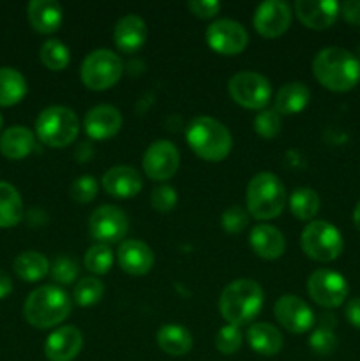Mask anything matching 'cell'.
I'll use <instances>...</instances> for the list:
<instances>
[{"label": "cell", "mask_w": 360, "mask_h": 361, "mask_svg": "<svg viewBox=\"0 0 360 361\" xmlns=\"http://www.w3.org/2000/svg\"><path fill=\"white\" fill-rule=\"evenodd\" d=\"M318 83L332 92H348L360 81V60L344 48H323L313 60Z\"/></svg>", "instance_id": "cell-1"}, {"label": "cell", "mask_w": 360, "mask_h": 361, "mask_svg": "<svg viewBox=\"0 0 360 361\" xmlns=\"http://www.w3.org/2000/svg\"><path fill=\"white\" fill-rule=\"evenodd\" d=\"M263 289L253 279H236L222 289L219 296V312L233 326L251 323L263 307Z\"/></svg>", "instance_id": "cell-2"}, {"label": "cell", "mask_w": 360, "mask_h": 361, "mask_svg": "<svg viewBox=\"0 0 360 361\" xmlns=\"http://www.w3.org/2000/svg\"><path fill=\"white\" fill-rule=\"evenodd\" d=\"M186 140L191 150L203 161H224L233 147L228 127L212 116H196L189 122Z\"/></svg>", "instance_id": "cell-3"}, {"label": "cell", "mask_w": 360, "mask_h": 361, "mask_svg": "<svg viewBox=\"0 0 360 361\" xmlns=\"http://www.w3.org/2000/svg\"><path fill=\"white\" fill-rule=\"evenodd\" d=\"M71 314V298L59 286H41L25 300L23 316L34 328L46 330L64 323Z\"/></svg>", "instance_id": "cell-4"}, {"label": "cell", "mask_w": 360, "mask_h": 361, "mask_svg": "<svg viewBox=\"0 0 360 361\" xmlns=\"http://www.w3.org/2000/svg\"><path fill=\"white\" fill-rule=\"evenodd\" d=\"M286 190L279 176L261 171L249 180L246 189V210L256 221H270L281 215L286 204Z\"/></svg>", "instance_id": "cell-5"}, {"label": "cell", "mask_w": 360, "mask_h": 361, "mask_svg": "<svg viewBox=\"0 0 360 361\" xmlns=\"http://www.w3.org/2000/svg\"><path fill=\"white\" fill-rule=\"evenodd\" d=\"M80 133L76 113L66 106H49L39 113L35 120V134L44 145L64 148L73 143Z\"/></svg>", "instance_id": "cell-6"}, {"label": "cell", "mask_w": 360, "mask_h": 361, "mask_svg": "<svg viewBox=\"0 0 360 361\" xmlns=\"http://www.w3.org/2000/svg\"><path fill=\"white\" fill-rule=\"evenodd\" d=\"M124 74V62L112 49L99 48L88 53L80 67V78L90 90H108L119 83Z\"/></svg>", "instance_id": "cell-7"}, {"label": "cell", "mask_w": 360, "mask_h": 361, "mask_svg": "<svg viewBox=\"0 0 360 361\" xmlns=\"http://www.w3.org/2000/svg\"><path fill=\"white\" fill-rule=\"evenodd\" d=\"M300 247L307 257L320 263H330L342 252V235L327 221H311L300 235Z\"/></svg>", "instance_id": "cell-8"}, {"label": "cell", "mask_w": 360, "mask_h": 361, "mask_svg": "<svg viewBox=\"0 0 360 361\" xmlns=\"http://www.w3.org/2000/svg\"><path fill=\"white\" fill-rule=\"evenodd\" d=\"M229 97L247 109L267 108L272 99V85L263 74L254 71H240L233 74L228 81Z\"/></svg>", "instance_id": "cell-9"}, {"label": "cell", "mask_w": 360, "mask_h": 361, "mask_svg": "<svg viewBox=\"0 0 360 361\" xmlns=\"http://www.w3.org/2000/svg\"><path fill=\"white\" fill-rule=\"evenodd\" d=\"M307 293L313 302L323 309H337L348 298L349 288L341 274L321 268L307 279Z\"/></svg>", "instance_id": "cell-10"}, {"label": "cell", "mask_w": 360, "mask_h": 361, "mask_svg": "<svg viewBox=\"0 0 360 361\" xmlns=\"http://www.w3.org/2000/svg\"><path fill=\"white\" fill-rule=\"evenodd\" d=\"M88 231L97 243L120 242L129 231V217L115 204H101L88 219Z\"/></svg>", "instance_id": "cell-11"}, {"label": "cell", "mask_w": 360, "mask_h": 361, "mask_svg": "<svg viewBox=\"0 0 360 361\" xmlns=\"http://www.w3.org/2000/svg\"><path fill=\"white\" fill-rule=\"evenodd\" d=\"M205 39L207 44L221 55H239L249 42V35L244 25L228 18L212 21L205 32Z\"/></svg>", "instance_id": "cell-12"}, {"label": "cell", "mask_w": 360, "mask_h": 361, "mask_svg": "<svg viewBox=\"0 0 360 361\" xmlns=\"http://www.w3.org/2000/svg\"><path fill=\"white\" fill-rule=\"evenodd\" d=\"M141 164H143V171L148 178L155 180V182H166L179 171L180 152L172 141L157 140L148 145Z\"/></svg>", "instance_id": "cell-13"}, {"label": "cell", "mask_w": 360, "mask_h": 361, "mask_svg": "<svg viewBox=\"0 0 360 361\" xmlns=\"http://www.w3.org/2000/svg\"><path fill=\"white\" fill-rule=\"evenodd\" d=\"M277 323L289 334L302 335L314 326L313 309L295 295H282L274 305Z\"/></svg>", "instance_id": "cell-14"}, {"label": "cell", "mask_w": 360, "mask_h": 361, "mask_svg": "<svg viewBox=\"0 0 360 361\" xmlns=\"http://www.w3.org/2000/svg\"><path fill=\"white\" fill-rule=\"evenodd\" d=\"M292 23V7L282 0H265L256 7L253 25L260 35L275 39L284 34Z\"/></svg>", "instance_id": "cell-15"}, {"label": "cell", "mask_w": 360, "mask_h": 361, "mask_svg": "<svg viewBox=\"0 0 360 361\" xmlns=\"http://www.w3.org/2000/svg\"><path fill=\"white\" fill-rule=\"evenodd\" d=\"M122 113L112 104L94 106L87 111L83 118L85 133L95 141L109 140L122 129Z\"/></svg>", "instance_id": "cell-16"}, {"label": "cell", "mask_w": 360, "mask_h": 361, "mask_svg": "<svg viewBox=\"0 0 360 361\" xmlns=\"http://www.w3.org/2000/svg\"><path fill=\"white\" fill-rule=\"evenodd\" d=\"M293 9L306 27L325 30L337 21L341 4L335 0H296Z\"/></svg>", "instance_id": "cell-17"}, {"label": "cell", "mask_w": 360, "mask_h": 361, "mask_svg": "<svg viewBox=\"0 0 360 361\" xmlns=\"http://www.w3.org/2000/svg\"><path fill=\"white\" fill-rule=\"evenodd\" d=\"M102 189L116 200H131L143 187V180L133 166H113L102 175Z\"/></svg>", "instance_id": "cell-18"}, {"label": "cell", "mask_w": 360, "mask_h": 361, "mask_svg": "<svg viewBox=\"0 0 360 361\" xmlns=\"http://www.w3.org/2000/svg\"><path fill=\"white\" fill-rule=\"evenodd\" d=\"M83 349V334L76 326H62L49 334L44 355L49 361H73Z\"/></svg>", "instance_id": "cell-19"}, {"label": "cell", "mask_w": 360, "mask_h": 361, "mask_svg": "<svg viewBox=\"0 0 360 361\" xmlns=\"http://www.w3.org/2000/svg\"><path fill=\"white\" fill-rule=\"evenodd\" d=\"M116 259L120 268L129 275H145L154 267V252L141 240H126L120 243Z\"/></svg>", "instance_id": "cell-20"}, {"label": "cell", "mask_w": 360, "mask_h": 361, "mask_svg": "<svg viewBox=\"0 0 360 361\" xmlns=\"http://www.w3.org/2000/svg\"><path fill=\"white\" fill-rule=\"evenodd\" d=\"M147 25L138 14H126L113 28V41L124 53H136L147 41Z\"/></svg>", "instance_id": "cell-21"}, {"label": "cell", "mask_w": 360, "mask_h": 361, "mask_svg": "<svg viewBox=\"0 0 360 361\" xmlns=\"http://www.w3.org/2000/svg\"><path fill=\"white\" fill-rule=\"evenodd\" d=\"M249 245L254 254L263 259H277L284 254L286 240L277 228L270 224H256L249 233Z\"/></svg>", "instance_id": "cell-22"}, {"label": "cell", "mask_w": 360, "mask_h": 361, "mask_svg": "<svg viewBox=\"0 0 360 361\" xmlns=\"http://www.w3.org/2000/svg\"><path fill=\"white\" fill-rule=\"evenodd\" d=\"M28 23L39 34H53L62 25L64 13L56 0H32L27 7Z\"/></svg>", "instance_id": "cell-23"}, {"label": "cell", "mask_w": 360, "mask_h": 361, "mask_svg": "<svg viewBox=\"0 0 360 361\" xmlns=\"http://www.w3.org/2000/svg\"><path fill=\"white\" fill-rule=\"evenodd\" d=\"M246 338L251 349L261 356H275L277 353H281L282 344H284L281 331L270 323L251 324Z\"/></svg>", "instance_id": "cell-24"}, {"label": "cell", "mask_w": 360, "mask_h": 361, "mask_svg": "<svg viewBox=\"0 0 360 361\" xmlns=\"http://www.w3.org/2000/svg\"><path fill=\"white\" fill-rule=\"evenodd\" d=\"M309 97L311 92L307 85H304L302 81H289L277 90L272 108L281 116L296 115L309 104Z\"/></svg>", "instance_id": "cell-25"}, {"label": "cell", "mask_w": 360, "mask_h": 361, "mask_svg": "<svg viewBox=\"0 0 360 361\" xmlns=\"http://www.w3.org/2000/svg\"><path fill=\"white\" fill-rule=\"evenodd\" d=\"M35 148V136L23 126H13L0 136V152L7 159H25Z\"/></svg>", "instance_id": "cell-26"}, {"label": "cell", "mask_w": 360, "mask_h": 361, "mask_svg": "<svg viewBox=\"0 0 360 361\" xmlns=\"http://www.w3.org/2000/svg\"><path fill=\"white\" fill-rule=\"evenodd\" d=\"M155 338H157L159 348L169 356H184L193 349V335H191V331L176 323L162 324Z\"/></svg>", "instance_id": "cell-27"}, {"label": "cell", "mask_w": 360, "mask_h": 361, "mask_svg": "<svg viewBox=\"0 0 360 361\" xmlns=\"http://www.w3.org/2000/svg\"><path fill=\"white\" fill-rule=\"evenodd\" d=\"M14 271L18 277L25 282H37L49 274V261L44 254L37 250H27V252L18 254L13 263Z\"/></svg>", "instance_id": "cell-28"}, {"label": "cell", "mask_w": 360, "mask_h": 361, "mask_svg": "<svg viewBox=\"0 0 360 361\" xmlns=\"http://www.w3.org/2000/svg\"><path fill=\"white\" fill-rule=\"evenodd\" d=\"M23 201L16 187L0 182V228H13L23 219Z\"/></svg>", "instance_id": "cell-29"}, {"label": "cell", "mask_w": 360, "mask_h": 361, "mask_svg": "<svg viewBox=\"0 0 360 361\" xmlns=\"http://www.w3.org/2000/svg\"><path fill=\"white\" fill-rule=\"evenodd\" d=\"M27 95V80L13 67H0V106L18 104Z\"/></svg>", "instance_id": "cell-30"}, {"label": "cell", "mask_w": 360, "mask_h": 361, "mask_svg": "<svg viewBox=\"0 0 360 361\" xmlns=\"http://www.w3.org/2000/svg\"><path fill=\"white\" fill-rule=\"evenodd\" d=\"M288 207L292 215H295L299 221H311L320 212L321 201L316 190L309 187H300L293 190L292 196L288 197Z\"/></svg>", "instance_id": "cell-31"}, {"label": "cell", "mask_w": 360, "mask_h": 361, "mask_svg": "<svg viewBox=\"0 0 360 361\" xmlns=\"http://www.w3.org/2000/svg\"><path fill=\"white\" fill-rule=\"evenodd\" d=\"M39 59L49 71H64L71 62V51L60 39H48L39 49Z\"/></svg>", "instance_id": "cell-32"}, {"label": "cell", "mask_w": 360, "mask_h": 361, "mask_svg": "<svg viewBox=\"0 0 360 361\" xmlns=\"http://www.w3.org/2000/svg\"><path fill=\"white\" fill-rule=\"evenodd\" d=\"M104 296V284L95 277H83L74 286L73 298L80 307H92Z\"/></svg>", "instance_id": "cell-33"}, {"label": "cell", "mask_w": 360, "mask_h": 361, "mask_svg": "<svg viewBox=\"0 0 360 361\" xmlns=\"http://www.w3.org/2000/svg\"><path fill=\"white\" fill-rule=\"evenodd\" d=\"M85 268L94 275H104L112 270L113 264V252L109 245L104 243H94L90 249L85 252L83 259Z\"/></svg>", "instance_id": "cell-34"}, {"label": "cell", "mask_w": 360, "mask_h": 361, "mask_svg": "<svg viewBox=\"0 0 360 361\" xmlns=\"http://www.w3.org/2000/svg\"><path fill=\"white\" fill-rule=\"evenodd\" d=\"M281 115L275 111L274 108H265L254 118V130L258 136L265 137V140H272L281 133Z\"/></svg>", "instance_id": "cell-35"}, {"label": "cell", "mask_w": 360, "mask_h": 361, "mask_svg": "<svg viewBox=\"0 0 360 361\" xmlns=\"http://www.w3.org/2000/svg\"><path fill=\"white\" fill-rule=\"evenodd\" d=\"M244 335L239 326L233 324H226L215 335V348L222 355H235L240 348H242Z\"/></svg>", "instance_id": "cell-36"}, {"label": "cell", "mask_w": 360, "mask_h": 361, "mask_svg": "<svg viewBox=\"0 0 360 361\" xmlns=\"http://www.w3.org/2000/svg\"><path fill=\"white\" fill-rule=\"evenodd\" d=\"M176 200H179L176 190L172 185H168V183H159V185H155L152 189L150 204L159 214H168V212H172L176 207Z\"/></svg>", "instance_id": "cell-37"}, {"label": "cell", "mask_w": 360, "mask_h": 361, "mask_svg": "<svg viewBox=\"0 0 360 361\" xmlns=\"http://www.w3.org/2000/svg\"><path fill=\"white\" fill-rule=\"evenodd\" d=\"M97 180L90 175H81L71 183V197H73L76 203H90L95 196H97Z\"/></svg>", "instance_id": "cell-38"}, {"label": "cell", "mask_w": 360, "mask_h": 361, "mask_svg": "<svg viewBox=\"0 0 360 361\" xmlns=\"http://www.w3.org/2000/svg\"><path fill=\"white\" fill-rule=\"evenodd\" d=\"M309 345L316 355H321V356L332 355V353L335 351V348H337V337L334 335L332 328L320 326L311 334Z\"/></svg>", "instance_id": "cell-39"}, {"label": "cell", "mask_w": 360, "mask_h": 361, "mask_svg": "<svg viewBox=\"0 0 360 361\" xmlns=\"http://www.w3.org/2000/svg\"><path fill=\"white\" fill-rule=\"evenodd\" d=\"M249 224V214H247L246 208L242 207H229L228 210L222 212L221 215V228L226 233H240L246 229V226Z\"/></svg>", "instance_id": "cell-40"}, {"label": "cell", "mask_w": 360, "mask_h": 361, "mask_svg": "<svg viewBox=\"0 0 360 361\" xmlns=\"http://www.w3.org/2000/svg\"><path fill=\"white\" fill-rule=\"evenodd\" d=\"M53 281L59 284H71L78 277V264L76 261L67 256H60L53 261V267L49 268Z\"/></svg>", "instance_id": "cell-41"}, {"label": "cell", "mask_w": 360, "mask_h": 361, "mask_svg": "<svg viewBox=\"0 0 360 361\" xmlns=\"http://www.w3.org/2000/svg\"><path fill=\"white\" fill-rule=\"evenodd\" d=\"M187 7H189L194 16L201 18V20H208V18H214L219 13L221 4L217 0H189Z\"/></svg>", "instance_id": "cell-42"}, {"label": "cell", "mask_w": 360, "mask_h": 361, "mask_svg": "<svg viewBox=\"0 0 360 361\" xmlns=\"http://www.w3.org/2000/svg\"><path fill=\"white\" fill-rule=\"evenodd\" d=\"M339 14H342L346 23L349 25H360V0H346L341 4Z\"/></svg>", "instance_id": "cell-43"}, {"label": "cell", "mask_w": 360, "mask_h": 361, "mask_svg": "<svg viewBox=\"0 0 360 361\" xmlns=\"http://www.w3.org/2000/svg\"><path fill=\"white\" fill-rule=\"evenodd\" d=\"M346 319L349 321L352 326L360 330V298L349 300V303L346 305Z\"/></svg>", "instance_id": "cell-44"}, {"label": "cell", "mask_w": 360, "mask_h": 361, "mask_svg": "<svg viewBox=\"0 0 360 361\" xmlns=\"http://www.w3.org/2000/svg\"><path fill=\"white\" fill-rule=\"evenodd\" d=\"M11 291H13V282H11V277L6 274V271L0 270V300L9 296Z\"/></svg>", "instance_id": "cell-45"}, {"label": "cell", "mask_w": 360, "mask_h": 361, "mask_svg": "<svg viewBox=\"0 0 360 361\" xmlns=\"http://www.w3.org/2000/svg\"><path fill=\"white\" fill-rule=\"evenodd\" d=\"M353 224H355V228L360 231V201L356 203L355 210H353Z\"/></svg>", "instance_id": "cell-46"}, {"label": "cell", "mask_w": 360, "mask_h": 361, "mask_svg": "<svg viewBox=\"0 0 360 361\" xmlns=\"http://www.w3.org/2000/svg\"><path fill=\"white\" fill-rule=\"evenodd\" d=\"M2 123H4V118H2V115H0V129H2Z\"/></svg>", "instance_id": "cell-47"}]
</instances>
